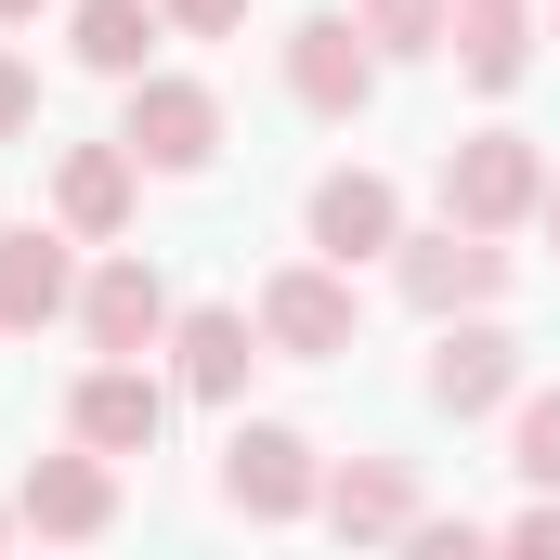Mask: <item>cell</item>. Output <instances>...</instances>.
Here are the masks:
<instances>
[{"label":"cell","mask_w":560,"mask_h":560,"mask_svg":"<svg viewBox=\"0 0 560 560\" xmlns=\"http://www.w3.org/2000/svg\"><path fill=\"white\" fill-rule=\"evenodd\" d=\"M443 209L469 222V235H509L522 209H548V170H535V143L522 131H469L443 156Z\"/></svg>","instance_id":"cell-1"},{"label":"cell","mask_w":560,"mask_h":560,"mask_svg":"<svg viewBox=\"0 0 560 560\" xmlns=\"http://www.w3.org/2000/svg\"><path fill=\"white\" fill-rule=\"evenodd\" d=\"M143 170H209V143H222V105L196 92V79H131V131H118Z\"/></svg>","instance_id":"cell-2"},{"label":"cell","mask_w":560,"mask_h":560,"mask_svg":"<svg viewBox=\"0 0 560 560\" xmlns=\"http://www.w3.org/2000/svg\"><path fill=\"white\" fill-rule=\"evenodd\" d=\"M365 79H378V66H365V13H313V26L287 39V92H300L313 118H352Z\"/></svg>","instance_id":"cell-3"},{"label":"cell","mask_w":560,"mask_h":560,"mask_svg":"<svg viewBox=\"0 0 560 560\" xmlns=\"http://www.w3.org/2000/svg\"><path fill=\"white\" fill-rule=\"evenodd\" d=\"M313 248H326L339 275H352L365 248H405V196H392L378 170H326V183H313Z\"/></svg>","instance_id":"cell-4"},{"label":"cell","mask_w":560,"mask_h":560,"mask_svg":"<svg viewBox=\"0 0 560 560\" xmlns=\"http://www.w3.org/2000/svg\"><path fill=\"white\" fill-rule=\"evenodd\" d=\"M222 495H235L248 522H300V509H313V443H300V430H235Z\"/></svg>","instance_id":"cell-5"},{"label":"cell","mask_w":560,"mask_h":560,"mask_svg":"<svg viewBox=\"0 0 560 560\" xmlns=\"http://www.w3.org/2000/svg\"><path fill=\"white\" fill-rule=\"evenodd\" d=\"M261 339L300 352V365L352 352V287H339V275H275V287H261Z\"/></svg>","instance_id":"cell-6"},{"label":"cell","mask_w":560,"mask_h":560,"mask_svg":"<svg viewBox=\"0 0 560 560\" xmlns=\"http://www.w3.org/2000/svg\"><path fill=\"white\" fill-rule=\"evenodd\" d=\"M79 326H92V352H156V339H170V287L143 275V261H105V275L79 287Z\"/></svg>","instance_id":"cell-7"},{"label":"cell","mask_w":560,"mask_h":560,"mask_svg":"<svg viewBox=\"0 0 560 560\" xmlns=\"http://www.w3.org/2000/svg\"><path fill=\"white\" fill-rule=\"evenodd\" d=\"M156 418H170V405H156V378H143L131 352H105V365L79 378V443H105V456H143V443H156Z\"/></svg>","instance_id":"cell-8"},{"label":"cell","mask_w":560,"mask_h":560,"mask_svg":"<svg viewBox=\"0 0 560 560\" xmlns=\"http://www.w3.org/2000/svg\"><path fill=\"white\" fill-rule=\"evenodd\" d=\"M13 509H26L39 535H105V509H118V482H105V443H92V456H39Z\"/></svg>","instance_id":"cell-9"},{"label":"cell","mask_w":560,"mask_h":560,"mask_svg":"<svg viewBox=\"0 0 560 560\" xmlns=\"http://www.w3.org/2000/svg\"><path fill=\"white\" fill-rule=\"evenodd\" d=\"M495 287H509V261H495V248H482L469 222H456V235H418V248H405V300H418V313H456V300H495Z\"/></svg>","instance_id":"cell-10"},{"label":"cell","mask_w":560,"mask_h":560,"mask_svg":"<svg viewBox=\"0 0 560 560\" xmlns=\"http://www.w3.org/2000/svg\"><path fill=\"white\" fill-rule=\"evenodd\" d=\"M66 300H79L66 235H0V326H52Z\"/></svg>","instance_id":"cell-11"},{"label":"cell","mask_w":560,"mask_h":560,"mask_svg":"<svg viewBox=\"0 0 560 560\" xmlns=\"http://www.w3.org/2000/svg\"><path fill=\"white\" fill-rule=\"evenodd\" d=\"M509 378H522V352H509L495 326H456V339L430 352V405H443V418H482Z\"/></svg>","instance_id":"cell-12"},{"label":"cell","mask_w":560,"mask_h":560,"mask_svg":"<svg viewBox=\"0 0 560 560\" xmlns=\"http://www.w3.org/2000/svg\"><path fill=\"white\" fill-rule=\"evenodd\" d=\"M131 143H79V156H66V183H52V196H66V222H79V235H118V222H131Z\"/></svg>","instance_id":"cell-13"},{"label":"cell","mask_w":560,"mask_h":560,"mask_svg":"<svg viewBox=\"0 0 560 560\" xmlns=\"http://www.w3.org/2000/svg\"><path fill=\"white\" fill-rule=\"evenodd\" d=\"M443 39H456V66H469L482 92H509V79H522V0H456V13H443Z\"/></svg>","instance_id":"cell-14"},{"label":"cell","mask_w":560,"mask_h":560,"mask_svg":"<svg viewBox=\"0 0 560 560\" xmlns=\"http://www.w3.org/2000/svg\"><path fill=\"white\" fill-rule=\"evenodd\" d=\"M183 392H248V313H183Z\"/></svg>","instance_id":"cell-15"},{"label":"cell","mask_w":560,"mask_h":560,"mask_svg":"<svg viewBox=\"0 0 560 560\" xmlns=\"http://www.w3.org/2000/svg\"><path fill=\"white\" fill-rule=\"evenodd\" d=\"M143 52H156V13H143V0H79V66L143 79Z\"/></svg>","instance_id":"cell-16"},{"label":"cell","mask_w":560,"mask_h":560,"mask_svg":"<svg viewBox=\"0 0 560 560\" xmlns=\"http://www.w3.org/2000/svg\"><path fill=\"white\" fill-rule=\"evenodd\" d=\"M326 522H339V535H405L418 495H405V469H339V482H326Z\"/></svg>","instance_id":"cell-17"},{"label":"cell","mask_w":560,"mask_h":560,"mask_svg":"<svg viewBox=\"0 0 560 560\" xmlns=\"http://www.w3.org/2000/svg\"><path fill=\"white\" fill-rule=\"evenodd\" d=\"M443 13H456V0H365V39H392V52H430V39H443Z\"/></svg>","instance_id":"cell-18"},{"label":"cell","mask_w":560,"mask_h":560,"mask_svg":"<svg viewBox=\"0 0 560 560\" xmlns=\"http://www.w3.org/2000/svg\"><path fill=\"white\" fill-rule=\"evenodd\" d=\"M522 469H535V482H560V392L522 418Z\"/></svg>","instance_id":"cell-19"},{"label":"cell","mask_w":560,"mask_h":560,"mask_svg":"<svg viewBox=\"0 0 560 560\" xmlns=\"http://www.w3.org/2000/svg\"><path fill=\"white\" fill-rule=\"evenodd\" d=\"M26 118H39V79H26V66H13V52H0V143L26 131Z\"/></svg>","instance_id":"cell-20"},{"label":"cell","mask_w":560,"mask_h":560,"mask_svg":"<svg viewBox=\"0 0 560 560\" xmlns=\"http://www.w3.org/2000/svg\"><path fill=\"white\" fill-rule=\"evenodd\" d=\"M170 26H196V39H222V26H248V0H170Z\"/></svg>","instance_id":"cell-21"},{"label":"cell","mask_w":560,"mask_h":560,"mask_svg":"<svg viewBox=\"0 0 560 560\" xmlns=\"http://www.w3.org/2000/svg\"><path fill=\"white\" fill-rule=\"evenodd\" d=\"M26 13H39V0H0V26H26Z\"/></svg>","instance_id":"cell-22"},{"label":"cell","mask_w":560,"mask_h":560,"mask_svg":"<svg viewBox=\"0 0 560 560\" xmlns=\"http://www.w3.org/2000/svg\"><path fill=\"white\" fill-rule=\"evenodd\" d=\"M548 235H560V183H548Z\"/></svg>","instance_id":"cell-23"}]
</instances>
